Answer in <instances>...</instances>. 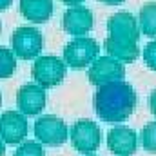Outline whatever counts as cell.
<instances>
[{"mask_svg": "<svg viewBox=\"0 0 156 156\" xmlns=\"http://www.w3.org/2000/svg\"><path fill=\"white\" fill-rule=\"evenodd\" d=\"M69 138H71L73 147L76 149L78 153L91 154L102 144V131H100V127L93 120L82 118V120H78V122H75L71 125Z\"/></svg>", "mask_w": 156, "mask_h": 156, "instance_id": "obj_5", "label": "cell"}, {"mask_svg": "<svg viewBox=\"0 0 156 156\" xmlns=\"http://www.w3.org/2000/svg\"><path fill=\"white\" fill-rule=\"evenodd\" d=\"M109 37L120 42H129V44H138L140 40V26L138 20L133 13L129 11H120L115 13L109 22H107Z\"/></svg>", "mask_w": 156, "mask_h": 156, "instance_id": "obj_9", "label": "cell"}, {"mask_svg": "<svg viewBox=\"0 0 156 156\" xmlns=\"http://www.w3.org/2000/svg\"><path fill=\"white\" fill-rule=\"evenodd\" d=\"M44 45V38L38 29L31 26H20L11 35V49L15 56L20 60H35L38 58Z\"/></svg>", "mask_w": 156, "mask_h": 156, "instance_id": "obj_4", "label": "cell"}, {"mask_svg": "<svg viewBox=\"0 0 156 156\" xmlns=\"http://www.w3.org/2000/svg\"><path fill=\"white\" fill-rule=\"evenodd\" d=\"M138 96L131 83L118 80L100 85L94 94L96 116L105 123H120L133 115Z\"/></svg>", "mask_w": 156, "mask_h": 156, "instance_id": "obj_1", "label": "cell"}, {"mask_svg": "<svg viewBox=\"0 0 156 156\" xmlns=\"http://www.w3.org/2000/svg\"><path fill=\"white\" fill-rule=\"evenodd\" d=\"M0 105H2V96H0Z\"/></svg>", "mask_w": 156, "mask_h": 156, "instance_id": "obj_25", "label": "cell"}, {"mask_svg": "<svg viewBox=\"0 0 156 156\" xmlns=\"http://www.w3.org/2000/svg\"><path fill=\"white\" fill-rule=\"evenodd\" d=\"M0 156H5V144L0 140Z\"/></svg>", "mask_w": 156, "mask_h": 156, "instance_id": "obj_24", "label": "cell"}, {"mask_svg": "<svg viewBox=\"0 0 156 156\" xmlns=\"http://www.w3.org/2000/svg\"><path fill=\"white\" fill-rule=\"evenodd\" d=\"M107 147L115 156H133L138 147V136L131 127L116 125L107 133Z\"/></svg>", "mask_w": 156, "mask_h": 156, "instance_id": "obj_12", "label": "cell"}, {"mask_svg": "<svg viewBox=\"0 0 156 156\" xmlns=\"http://www.w3.org/2000/svg\"><path fill=\"white\" fill-rule=\"evenodd\" d=\"M100 53V45L94 38L89 37H76L64 49V62L73 69H83L91 66Z\"/></svg>", "mask_w": 156, "mask_h": 156, "instance_id": "obj_3", "label": "cell"}, {"mask_svg": "<svg viewBox=\"0 0 156 156\" xmlns=\"http://www.w3.org/2000/svg\"><path fill=\"white\" fill-rule=\"evenodd\" d=\"M62 2H64L66 5H71V7H73V5H80V4L85 2V0H62Z\"/></svg>", "mask_w": 156, "mask_h": 156, "instance_id": "obj_22", "label": "cell"}, {"mask_svg": "<svg viewBox=\"0 0 156 156\" xmlns=\"http://www.w3.org/2000/svg\"><path fill=\"white\" fill-rule=\"evenodd\" d=\"M35 136L40 144H45L49 147H60L67 142L69 131L62 118L45 115L35 122Z\"/></svg>", "mask_w": 156, "mask_h": 156, "instance_id": "obj_6", "label": "cell"}, {"mask_svg": "<svg viewBox=\"0 0 156 156\" xmlns=\"http://www.w3.org/2000/svg\"><path fill=\"white\" fill-rule=\"evenodd\" d=\"M13 156H45L44 154V147L40 142L35 140H24L20 144V147L15 151Z\"/></svg>", "mask_w": 156, "mask_h": 156, "instance_id": "obj_18", "label": "cell"}, {"mask_svg": "<svg viewBox=\"0 0 156 156\" xmlns=\"http://www.w3.org/2000/svg\"><path fill=\"white\" fill-rule=\"evenodd\" d=\"M104 49L109 56L116 58L120 62H134L140 56L138 44H129V42H120L111 37L104 40Z\"/></svg>", "mask_w": 156, "mask_h": 156, "instance_id": "obj_14", "label": "cell"}, {"mask_svg": "<svg viewBox=\"0 0 156 156\" xmlns=\"http://www.w3.org/2000/svg\"><path fill=\"white\" fill-rule=\"evenodd\" d=\"M144 62H145V66L149 67V69H153L156 71V40L153 42H149L145 47H144Z\"/></svg>", "mask_w": 156, "mask_h": 156, "instance_id": "obj_19", "label": "cell"}, {"mask_svg": "<svg viewBox=\"0 0 156 156\" xmlns=\"http://www.w3.org/2000/svg\"><path fill=\"white\" fill-rule=\"evenodd\" d=\"M11 4H13V0H0V11H5Z\"/></svg>", "mask_w": 156, "mask_h": 156, "instance_id": "obj_21", "label": "cell"}, {"mask_svg": "<svg viewBox=\"0 0 156 156\" xmlns=\"http://www.w3.org/2000/svg\"><path fill=\"white\" fill-rule=\"evenodd\" d=\"M16 107L26 116L40 115L45 107V89L38 83H26L16 93Z\"/></svg>", "mask_w": 156, "mask_h": 156, "instance_id": "obj_11", "label": "cell"}, {"mask_svg": "<svg viewBox=\"0 0 156 156\" xmlns=\"http://www.w3.org/2000/svg\"><path fill=\"white\" fill-rule=\"evenodd\" d=\"M100 2H104V4H107V5H120V4L125 2V0H100Z\"/></svg>", "mask_w": 156, "mask_h": 156, "instance_id": "obj_23", "label": "cell"}, {"mask_svg": "<svg viewBox=\"0 0 156 156\" xmlns=\"http://www.w3.org/2000/svg\"><path fill=\"white\" fill-rule=\"evenodd\" d=\"M125 76V66L105 55V56H98L91 66H89V71H87V78L93 85L100 87V85H105V83H111V82H118Z\"/></svg>", "mask_w": 156, "mask_h": 156, "instance_id": "obj_7", "label": "cell"}, {"mask_svg": "<svg viewBox=\"0 0 156 156\" xmlns=\"http://www.w3.org/2000/svg\"><path fill=\"white\" fill-rule=\"evenodd\" d=\"M138 26L145 37H149V38L156 37V2H147L140 7Z\"/></svg>", "mask_w": 156, "mask_h": 156, "instance_id": "obj_15", "label": "cell"}, {"mask_svg": "<svg viewBox=\"0 0 156 156\" xmlns=\"http://www.w3.org/2000/svg\"><path fill=\"white\" fill-rule=\"evenodd\" d=\"M16 71V58L15 53L4 45H0V78H11L13 73Z\"/></svg>", "mask_w": 156, "mask_h": 156, "instance_id": "obj_16", "label": "cell"}, {"mask_svg": "<svg viewBox=\"0 0 156 156\" xmlns=\"http://www.w3.org/2000/svg\"><path fill=\"white\" fill-rule=\"evenodd\" d=\"M147 104H149V109H151V113L156 116V89L149 94V98H147Z\"/></svg>", "mask_w": 156, "mask_h": 156, "instance_id": "obj_20", "label": "cell"}, {"mask_svg": "<svg viewBox=\"0 0 156 156\" xmlns=\"http://www.w3.org/2000/svg\"><path fill=\"white\" fill-rule=\"evenodd\" d=\"M94 26L93 11L83 5H73L69 7L62 16V27L67 35L73 37H83L87 35Z\"/></svg>", "mask_w": 156, "mask_h": 156, "instance_id": "obj_10", "label": "cell"}, {"mask_svg": "<svg viewBox=\"0 0 156 156\" xmlns=\"http://www.w3.org/2000/svg\"><path fill=\"white\" fill-rule=\"evenodd\" d=\"M140 138H142L144 149L151 154H156V122H149L147 125H144Z\"/></svg>", "mask_w": 156, "mask_h": 156, "instance_id": "obj_17", "label": "cell"}, {"mask_svg": "<svg viewBox=\"0 0 156 156\" xmlns=\"http://www.w3.org/2000/svg\"><path fill=\"white\" fill-rule=\"evenodd\" d=\"M20 13L33 24H45L53 15V0H20Z\"/></svg>", "mask_w": 156, "mask_h": 156, "instance_id": "obj_13", "label": "cell"}, {"mask_svg": "<svg viewBox=\"0 0 156 156\" xmlns=\"http://www.w3.org/2000/svg\"><path fill=\"white\" fill-rule=\"evenodd\" d=\"M27 136V120L20 111H5L0 115V140L5 145H18Z\"/></svg>", "mask_w": 156, "mask_h": 156, "instance_id": "obj_8", "label": "cell"}, {"mask_svg": "<svg viewBox=\"0 0 156 156\" xmlns=\"http://www.w3.org/2000/svg\"><path fill=\"white\" fill-rule=\"evenodd\" d=\"M66 75H67L66 62L55 55L35 58V64L31 67V76L35 78V83H38L44 89L56 87L58 83H62Z\"/></svg>", "mask_w": 156, "mask_h": 156, "instance_id": "obj_2", "label": "cell"}]
</instances>
